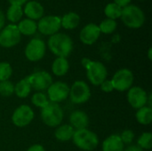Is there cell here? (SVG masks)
I'll list each match as a JSON object with an SVG mask.
<instances>
[{"instance_id": "6da1fadb", "label": "cell", "mask_w": 152, "mask_h": 151, "mask_svg": "<svg viewBox=\"0 0 152 151\" xmlns=\"http://www.w3.org/2000/svg\"><path fill=\"white\" fill-rule=\"evenodd\" d=\"M50 51L57 57L67 58L72 52V39L64 33H56L50 36L48 40Z\"/></svg>"}, {"instance_id": "7a4b0ae2", "label": "cell", "mask_w": 152, "mask_h": 151, "mask_svg": "<svg viewBox=\"0 0 152 151\" xmlns=\"http://www.w3.org/2000/svg\"><path fill=\"white\" fill-rule=\"evenodd\" d=\"M81 63L86 69L87 78L94 85H100L107 79L108 70L102 62L94 61L88 58H83Z\"/></svg>"}, {"instance_id": "3957f363", "label": "cell", "mask_w": 152, "mask_h": 151, "mask_svg": "<svg viewBox=\"0 0 152 151\" xmlns=\"http://www.w3.org/2000/svg\"><path fill=\"white\" fill-rule=\"evenodd\" d=\"M72 140L78 149L85 151L94 150L99 144V139L96 133L86 128L76 130Z\"/></svg>"}, {"instance_id": "277c9868", "label": "cell", "mask_w": 152, "mask_h": 151, "mask_svg": "<svg viewBox=\"0 0 152 151\" xmlns=\"http://www.w3.org/2000/svg\"><path fill=\"white\" fill-rule=\"evenodd\" d=\"M121 20L124 24L131 28H139L145 22V15L142 10L134 4H128L122 9Z\"/></svg>"}, {"instance_id": "5b68a950", "label": "cell", "mask_w": 152, "mask_h": 151, "mask_svg": "<svg viewBox=\"0 0 152 151\" xmlns=\"http://www.w3.org/2000/svg\"><path fill=\"white\" fill-rule=\"evenodd\" d=\"M41 109V118L45 125L50 127H57L61 125L64 114L62 109L57 103L49 102Z\"/></svg>"}, {"instance_id": "8992f818", "label": "cell", "mask_w": 152, "mask_h": 151, "mask_svg": "<svg viewBox=\"0 0 152 151\" xmlns=\"http://www.w3.org/2000/svg\"><path fill=\"white\" fill-rule=\"evenodd\" d=\"M70 101L75 104L86 102L91 97V90L88 85L84 81H76L69 88Z\"/></svg>"}, {"instance_id": "52a82bcc", "label": "cell", "mask_w": 152, "mask_h": 151, "mask_svg": "<svg viewBox=\"0 0 152 151\" xmlns=\"http://www.w3.org/2000/svg\"><path fill=\"white\" fill-rule=\"evenodd\" d=\"M111 82L114 90L119 92L129 90L134 83V74L128 69H121L114 74Z\"/></svg>"}, {"instance_id": "ba28073f", "label": "cell", "mask_w": 152, "mask_h": 151, "mask_svg": "<svg viewBox=\"0 0 152 151\" xmlns=\"http://www.w3.org/2000/svg\"><path fill=\"white\" fill-rule=\"evenodd\" d=\"M20 41V33L15 24L5 26L0 32V45L4 48H10Z\"/></svg>"}, {"instance_id": "9c48e42d", "label": "cell", "mask_w": 152, "mask_h": 151, "mask_svg": "<svg viewBox=\"0 0 152 151\" xmlns=\"http://www.w3.org/2000/svg\"><path fill=\"white\" fill-rule=\"evenodd\" d=\"M37 25V29L40 33L45 36H53L60 30L61 18L56 15H47L42 17Z\"/></svg>"}, {"instance_id": "30bf717a", "label": "cell", "mask_w": 152, "mask_h": 151, "mask_svg": "<svg viewBox=\"0 0 152 151\" xmlns=\"http://www.w3.org/2000/svg\"><path fill=\"white\" fill-rule=\"evenodd\" d=\"M45 54V44L39 38L31 39L25 48V56L30 61H38Z\"/></svg>"}, {"instance_id": "8fae6325", "label": "cell", "mask_w": 152, "mask_h": 151, "mask_svg": "<svg viewBox=\"0 0 152 151\" xmlns=\"http://www.w3.org/2000/svg\"><path fill=\"white\" fill-rule=\"evenodd\" d=\"M34 118V111L28 105L19 106L12 116V121L17 127H24L29 125Z\"/></svg>"}, {"instance_id": "7c38bea8", "label": "cell", "mask_w": 152, "mask_h": 151, "mask_svg": "<svg viewBox=\"0 0 152 151\" xmlns=\"http://www.w3.org/2000/svg\"><path fill=\"white\" fill-rule=\"evenodd\" d=\"M27 78L31 88L37 91L47 90L49 86L53 84V77L46 71L35 72L28 76Z\"/></svg>"}, {"instance_id": "4fadbf2b", "label": "cell", "mask_w": 152, "mask_h": 151, "mask_svg": "<svg viewBox=\"0 0 152 151\" xmlns=\"http://www.w3.org/2000/svg\"><path fill=\"white\" fill-rule=\"evenodd\" d=\"M47 93L50 102L59 103L65 101L69 94V87L64 82L53 83L47 89Z\"/></svg>"}, {"instance_id": "5bb4252c", "label": "cell", "mask_w": 152, "mask_h": 151, "mask_svg": "<svg viewBox=\"0 0 152 151\" xmlns=\"http://www.w3.org/2000/svg\"><path fill=\"white\" fill-rule=\"evenodd\" d=\"M127 101L134 109H139L147 105L148 94L143 88L140 86H134L128 91Z\"/></svg>"}, {"instance_id": "9a60e30c", "label": "cell", "mask_w": 152, "mask_h": 151, "mask_svg": "<svg viewBox=\"0 0 152 151\" xmlns=\"http://www.w3.org/2000/svg\"><path fill=\"white\" fill-rule=\"evenodd\" d=\"M100 35L101 31L98 25L94 23H89L81 29L79 38L83 44L91 45L98 40Z\"/></svg>"}, {"instance_id": "2e32d148", "label": "cell", "mask_w": 152, "mask_h": 151, "mask_svg": "<svg viewBox=\"0 0 152 151\" xmlns=\"http://www.w3.org/2000/svg\"><path fill=\"white\" fill-rule=\"evenodd\" d=\"M70 125L76 130L86 129L89 125L88 116L81 110H76L71 113L69 117Z\"/></svg>"}, {"instance_id": "e0dca14e", "label": "cell", "mask_w": 152, "mask_h": 151, "mask_svg": "<svg viewBox=\"0 0 152 151\" xmlns=\"http://www.w3.org/2000/svg\"><path fill=\"white\" fill-rule=\"evenodd\" d=\"M24 13L28 17V19H30L32 20L38 19L40 20L44 14V7L40 3L37 1H30L26 4L24 7Z\"/></svg>"}, {"instance_id": "ac0fdd59", "label": "cell", "mask_w": 152, "mask_h": 151, "mask_svg": "<svg viewBox=\"0 0 152 151\" xmlns=\"http://www.w3.org/2000/svg\"><path fill=\"white\" fill-rule=\"evenodd\" d=\"M102 151H124V143L119 135L112 134L106 138L102 143Z\"/></svg>"}, {"instance_id": "d6986e66", "label": "cell", "mask_w": 152, "mask_h": 151, "mask_svg": "<svg viewBox=\"0 0 152 151\" xmlns=\"http://www.w3.org/2000/svg\"><path fill=\"white\" fill-rule=\"evenodd\" d=\"M69 69V63L66 58L58 57L52 64V71L57 77H62L66 75Z\"/></svg>"}, {"instance_id": "ffe728a7", "label": "cell", "mask_w": 152, "mask_h": 151, "mask_svg": "<svg viewBox=\"0 0 152 151\" xmlns=\"http://www.w3.org/2000/svg\"><path fill=\"white\" fill-rule=\"evenodd\" d=\"M79 22L80 16L74 12H68L62 18H61V25L66 29H73L77 28Z\"/></svg>"}, {"instance_id": "44dd1931", "label": "cell", "mask_w": 152, "mask_h": 151, "mask_svg": "<svg viewBox=\"0 0 152 151\" xmlns=\"http://www.w3.org/2000/svg\"><path fill=\"white\" fill-rule=\"evenodd\" d=\"M74 132L75 130L70 125H62L57 127L54 132V136L60 142H67L72 139Z\"/></svg>"}, {"instance_id": "7402d4cb", "label": "cell", "mask_w": 152, "mask_h": 151, "mask_svg": "<svg viewBox=\"0 0 152 151\" xmlns=\"http://www.w3.org/2000/svg\"><path fill=\"white\" fill-rule=\"evenodd\" d=\"M20 35L25 36H31L36 33L37 29V25L35 22V20H32L30 19H24L20 20L17 26Z\"/></svg>"}, {"instance_id": "603a6c76", "label": "cell", "mask_w": 152, "mask_h": 151, "mask_svg": "<svg viewBox=\"0 0 152 151\" xmlns=\"http://www.w3.org/2000/svg\"><path fill=\"white\" fill-rule=\"evenodd\" d=\"M135 117L139 124L143 125H150L152 121V109L149 106H144L137 109Z\"/></svg>"}, {"instance_id": "cb8c5ba5", "label": "cell", "mask_w": 152, "mask_h": 151, "mask_svg": "<svg viewBox=\"0 0 152 151\" xmlns=\"http://www.w3.org/2000/svg\"><path fill=\"white\" fill-rule=\"evenodd\" d=\"M31 89L32 88L28 81V78L25 77V78L20 80L14 85V93L19 98H26L29 95Z\"/></svg>"}, {"instance_id": "d4e9b609", "label": "cell", "mask_w": 152, "mask_h": 151, "mask_svg": "<svg viewBox=\"0 0 152 151\" xmlns=\"http://www.w3.org/2000/svg\"><path fill=\"white\" fill-rule=\"evenodd\" d=\"M22 15H23V10L21 6L15 5V4H11L6 12L7 19L13 23L20 21Z\"/></svg>"}, {"instance_id": "484cf974", "label": "cell", "mask_w": 152, "mask_h": 151, "mask_svg": "<svg viewBox=\"0 0 152 151\" xmlns=\"http://www.w3.org/2000/svg\"><path fill=\"white\" fill-rule=\"evenodd\" d=\"M122 7H120L119 5H118L115 3H110L106 5L105 9H104V12L105 15L108 17V19H111V20H115L118 18L121 17V13H122Z\"/></svg>"}, {"instance_id": "4316f807", "label": "cell", "mask_w": 152, "mask_h": 151, "mask_svg": "<svg viewBox=\"0 0 152 151\" xmlns=\"http://www.w3.org/2000/svg\"><path fill=\"white\" fill-rule=\"evenodd\" d=\"M117 26H118V23H117V21L115 20L106 19L104 20H102L98 27L100 28L101 33L110 34V33H113L116 30Z\"/></svg>"}, {"instance_id": "83f0119b", "label": "cell", "mask_w": 152, "mask_h": 151, "mask_svg": "<svg viewBox=\"0 0 152 151\" xmlns=\"http://www.w3.org/2000/svg\"><path fill=\"white\" fill-rule=\"evenodd\" d=\"M137 146L142 150H151L152 148L151 133H143L137 141Z\"/></svg>"}, {"instance_id": "f1b7e54d", "label": "cell", "mask_w": 152, "mask_h": 151, "mask_svg": "<svg viewBox=\"0 0 152 151\" xmlns=\"http://www.w3.org/2000/svg\"><path fill=\"white\" fill-rule=\"evenodd\" d=\"M31 102L37 108H45L50 101L47 96L43 93H36L33 94L31 98Z\"/></svg>"}, {"instance_id": "f546056e", "label": "cell", "mask_w": 152, "mask_h": 151, "mask_svg": "<svg viewBox=\"0 0 152 151\" xmlns=\"http://www.w3.org/2000/svg\"><path fill=\"white\" fill-rule=\"evenodd\" d=\"M14 93V85L9 80L0 82V95L4 97L11 96Z\"/></svg>"}, {"instance_id": "4dcf8cb0", "label": "cell", "mask_w": 152, "mask_h": 151, "mask_svg": "<svg viewBox=\"0 0 152 151\" xmlns=\"http://www.w3.org/2000/svg\"><path fill=\"white\" fill-rule=\"evenodd\" d=\"M12 74V69L8 62H0V82L8 80Z\"/></svg>"}, {"instance_id": "1f68e13d", "label": "cell", "mask_w": 152, "mask_h": 151, "mask_svg": "<svg viewBox=\"0 0 152 151\" xmlns=\"http://www.w3.org/2000/svg\"><path fill=\"white\" fill-rule=\"evenodd\" d=\"M119 137H120L122 142L124 143V145L125 144H131L134 139V133L133 131L127 129V130H125Z\"/></svg>"}, {"instance_id": "d6a6232c", "label": "cell", "mask_w": 152, "mask_h": 151, "mask_svg": "<svg viewBox=\"0 0 152 151\" xmlns=\"http://www.w3.org/2000/svg\"><path fill=\"white\" fill-rule=\"evenodd\" d=\"M100 88L102 91H103L104 93H111L113 90H114V87H113V85H112V82L111 80H104L101 85H100Z\"/></svg>"}, {"instance_id": "836d02e7", "label": "cell", "mask_w": 152, "mask_h": 151, "mask_svg": "<svg viewBox=\"0 0 152 151\" xmlns=\"http://www.w3.org/2000/svg\"><path fill=\"white\" fill-rule=\"evenodd\" d=\"M114 3L119 5L120 7L124 8L131 3V0H114Z\"/></svg>"}, {"instance_id": "e575fe53", "label": "cell", "mask_w": 152, "mask_h": 151, "mask_svg": "<svg viewBox=\"0 0 152 151\" xmlns=\"http://www.w3.org/2000/svg\"><path fill=\"white\" fill-rule=\"evenodd\" d=\"M27 151H45V148L42 145L39 144H34L31 147H29Z\"/></svg>"}, {"instance_id": "d590c367", "label": "cell", "mask_w": 152, "mask_h": 151, "mask_svg": "<svg viewBox=\"0 0 152 151\" xmlns=\"http://www.w3.org/2000/svg\"><path fill=\"white\" fill-rule=\"evenodd\" d=\"M11 4H15V5H20L21 6L24 3L27 2V0H8Z\"/></svg>"}, {"instance_id": "8d00e7d4", "label": "cell", "mask_w": 152, "mask_h": 151, "mask_svg": "<svg viewBox=\"0 0 152 151\" xmlns=\"http://www.w3.org/2000/svg\"><path fill=\"white\" fill-rule=\"evenodd\" d=\"M124 151H144L143 150H142L140 147L138 146H135V145H132V146H129L128 148H126Z\"/></svg>"}, {"instance_id": "74e56055", "label": "cell", "mask_w": 152, "mask_h": 151, "mask_svg": "<svg viewBox=\"0 0 152 151\" xmlns=\"http://www.w3.org/2000/svg\"><path fill=\"white\" fill-rule=\"evenodd\" d=\"M4 25V15L2 11H0V30L3 28Z\"/></svg>"}, {"instance_id": "f35d334b", "label": "cell", "mask_w": 152, "mask_h": 151, "mask_svg": "<svg viewBox=\"0 0 152 151\" xmlns=\"http://www.w3.org/2000/svg\"><path fill=\"white\" fill-rule=\"evenodd\" d=\"M152 48H150L149 49V52H148V57H149V60L151 61L152 60Z\"/></svg>"}]
</instances>
